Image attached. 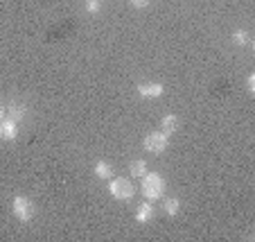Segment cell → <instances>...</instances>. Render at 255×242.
Segmentation results:
<instances>
[{
  "instance_id": "1",
  "label": "cell",
  "mask_w": 255,
  "mask_h": 242,
  "mask_svg": "<svg viewBox=\"0 0 255 242\" xmlns=\"http://www.w3.org/2000/svg\"><path fill=\"white\" fill-rule=\"evenodd\" d=\"M165 193V181H163L161 174L149 172L143 177V195L147 199H158L161 195Z\"/></svg>"
},
{
  "instance_id": "2",
  "label": "cell",
  "mask_w": 255,
  "mask_h": 242,
  "mask_svg": "<svg viewBox=\"0 0 255 242\" xmlns=\"http://www.w3.org/2000/svg\"><path fill=\"white\" fill-rule=\"evenodd\" d=\"M108 190H111V195L115 199H131L133 197V183L124 177L111 181V188H108Z\"/></svg>"
},
{
  "instance_id": "3",
  "label": "cell",
  "mask_w": 255,
  "mask_h": 242,
  "mask_svg": "<svg viewBox=\"0 0 255 242\" xmlns=\"http://www.w3.org/2000/svg\"><path fill=\"white\" fill-rule=\"evenodd\" d=\"M14 215L20 220V222H30L32 215H34V204L27 197H16L14 199Z\"/></svg>"
},
{
  "instance_id": "4",
  "label": "cell",
  "mask_w": 255,
  "mask_h": 242,
  "mask_svg": "<svg viewBox=\"0 0 255 242\" xmlns=\"http://www.w3.org/2000/svg\"><path fill=\"white\" fill-rule=\"evenodd\" d=\"M145 149L152 154H161L167 149V133L165 131H154L145 138Z\"/></svg>"
},
{
  "instance_id": "5",
  "label": "cell",
  "mask_w": 255,
  "mask_h": 242,
  "mask_svg": "<svg viewBox=\"0 0 255 242\" xmlns=\"http://www.w3.org/2000/svg\"><path fill=\"white\" fill-rule=\"evenodd\" d=\"M18 136V127H16V120H0V138L2 140H14Z\"/></svg>"
},
{
  "instance_id": "6",
  "label": "cell",
  "mask_w": 255,
  "mask_h": 242,
  "mask_svg": "<svg viewBox=\"0 0 255 242\" xmlns=\"http://www.w3.org/2000/svg\"><path fill=\"white\" fill-rule=\"evenodd\" d=\"M138 91H140V95H143V98H161L165 89H163L161 84H143Z\"/></svg>"
},
{
  "instance_id": "7",
  "label": "cell",
  "mask_w": 255,
  "mask_h": 242,
  "mask_svg": "<svg viewBox=\"0 0 255 242\" xmlns=\"http://www.w3.org/2000/svg\"><path fill=\"white\" fill-rule=\"evenodd\" d=\"M152 218H154V206H152V204H149V202L140 204V206H138V213H136L138 222H149Z\"/></svg>"
},
{
  "instance_id": "8",
  "label": "cell",
  "mask_w": 255,
  "mask_h": 242,
  "mask_svg": "<svg viewBox=\"0 0 255 242\" xmlns=\"http://www.w3.org/2000/svg\"><path fill=\"white\" fill-rule=\"evenodd\" d=\"M161 124H163V131L165 133H172V131H176L178 129V118L176 116H165Z\"/></svg>"
},
{
  "instance_id": "9",
  "label": "cell",
  "mask_w": 255,
  "mask_h": 242,
  "mask_svg": "<svg viewBox=\"0 0 255 242\" xmlns=\"http://www.w3.org/2000/svg\"><path fill=\"white\" fill-rule=\"evenodd\" d=\"M111 172L113 170H111V165H108L106 161H99V163L95 165V174H97L99 179H111Z\"/></svg>"
},
{
  "instance_id": "10",
  "label": "cell",
  "mask_w": 255,
  "mask_h": 242,
  "mask_svg": "<svg viewBox=\"0 0 255 242\" xmlns=\"http://www.w3.org/2000/svg\"><path fill=\"white\" fill-rule=\"evenodd\" d=\"M145 174H147V163H145V161H133L131 163V177L143 179Z\"/></svg>"
},
{
  "instance_id": "11",
  "label": "cell",
  "mask_w": 255,
  "mask_h": 242,
  "mask_svg": "<svg viewBox=\"0 0 255 242\" xmlns=\"http://www.w3.org/2000/svg\"><path fill=\"white\" fill-rule=\"evenodd\" d=\"M165 213L167 215H176L178 213V199H167L165 202Z\"/></svg>"
},
{
  "instance_id": "12",
  "label": "cell",
  "mask_w": 255,
  "mask_h": 242,
  "mask_svg": "<svg viewBox=\"0 0 255 242\" xmlns=\"http://www.w3.org/2000/svg\"><path fill=\"white\" fill-rule=\"evenodd\" d=\"M233 41H235L237 45H244V43H249V34H246L244 30H240V32H235V34H233Z\"/></svg>"
},
{
  "instance_id": "13",
  "label": "cell",
  "mask_w": 255,
  "mask_h": 242,
  "mask_svg": "<svg viewBox=\"0 0 255 242\" xmlns=\"http://www.w3.org/2000/svg\"><path fill=\"white\" fill-rule=\"evenodd\" d=\"M86 11H88V14H97L99 11V0H86Z\"/></svg>"
},
{
  "instance_id": "14",
  "label": "cell",
  "mask_w": 255,
  "mask_h": 242,
  "mask_svg": "<svg viewBox=\"0 0 255 242\" xmlns=\"http://www.w3.org/2000/svg\"><path fill=\"white\" fill-rule=\"evenodd\" d=\"M23 114H25V111H23V107H11V111H9V118L18 122V120L23 118Z\"/></svg>"
},
{
  "instance_id": "15",
  "label": "cell",
  "mask_w": 255,
  "mask_h": 242,
  "mask_svg": "<svg viewBox=\"0 0 255 242\" xmlns=\"http://www.w3.org/2000/svg\"><path fill=\"white\" fill-rule=\"evenodd\" d=\"M131 5L138 7V9H145V7L149 5V0H131Z\"/></svg>"
},
{
  "instance_id": "16",
  "label": "cell",
  "mask_w": 255,
  "mask_h": 242,
  "mask_svg": "<svg viewBox=\"0 0 255 242\" xmlns=\"http://www.w3.org/2000/svg\"><path fill=\"white\" fill-rule=\"evenodd\" d=\"M253 89H255V77L251 75V77H249V93H253Z\"/></svg>"
},
{
  "instance_id": "17",
  "label": "cell",
  "mask_w": 255,
  "mask_h": 242,
  "mask_svg": "<svg viewBox=\"0 0 255 242\" xmlns=\"http://www.w3.org/2000/svg\"><path fill=\"white\" fill-rule=\"evenodd\" d=\"M2 116H5V109H2V104H0V120H2Z\"/></svg>"
}]
</instances>
